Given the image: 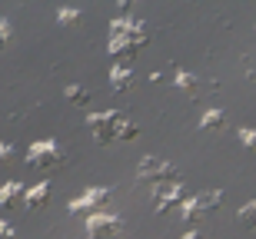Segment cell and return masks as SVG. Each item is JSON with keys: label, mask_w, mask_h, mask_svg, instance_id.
<instances>
[{"label": "cell", "mask_w": 256, "mask_h": 239, "mask_svg": "<svg viewBox=\"0 0 256 239\" xmlns=\"http://www.w3.org/2000/svg\"><path fill=\"white\" fill-rule=\"evenodd\" d=\"M27 163L34 166V170H40V173H54V170H64L66 153H64V146H60V143L40 140V143H34L27 150Z\"/></svg>", "instance_id": "6da1fadb"}, {"label": "cell", "mask_w": 256, "mask_h": 239, "mask_svg": "<svg viewBox=\"0 0 256 239\" xmlns=\"http://www.w3.org/2000/svg\"><path fill=\"white\" fill-rule=\"evenodd\" d=\"M156 213H170L173 206H183V190L180 183H173V186H160L156 190V200H153Z\"/></svg>", "instance_id": "ba28073f"}, {"label": "cell", "mask_w": 256, "mask_h": 239, "mask_svg": "<svg viewBox=\"0 0 256 239\" xmlns=\"http://www.w3.org/2000/svg\"><path fill=\"white\" fill-rule=\"evenodd\" d=\"M24 200H27L24 183L10 180V183H4V186H0V206H4V210H14V206H20Z\"/></svg>", "instance_id": "9c48e42d"}, {"label": "cell", "mask_w": 256, "mask_h": 239, "mask_svg": "<svg viewBox=\"0 0 256 239\" xmlns=\"http://www.w3.org/2000/svg\"><path fill=\"white\" fill-rule=\"evenodd\" d=\"M240 143L243 146H250V150H256V130H250V126H243V130H240Z\"/></svg>", "instance_id": "e0dca14e"}, {"label": "cell", "mask_w": 256, "mask_h": 239, "mask_svg": "<svg viewBox=\"0 0 256 239\" xmlns=\"http://www.w3.org/2000/svg\"><path fill=\"white\" fill-rule=\"evenodd\" d=\"M136 133H140V126L130 123V120H124V126H120V140H136Z\"/></svg>", "instance_id": "ac0fdd59"}, {"label": "cell", "mask_w": 256, "mask_h": 239, "mask_svg": "<svg viewBox=\"0 0 256 239\" xmlns=\"http://www.w3.org/2000/svg\"><path fill=\"white\" fill-rule=\"evenodd\" d=\"M57 20L64 23V27H74V23H80V10H60Z\"/></svg>", "instance_id": "2e32d148"}, {"label": "cell", "mask_w": 256, "mask_h": 239, "mask_svg": "<svg viewBox=\"0 0 256 239\" xmlns=\"http://www.w3.org/2000/svg\"><path fill=\"white\" fill-rule=\"evenodd\" d=\"M183 239H203V236H200V233H186V236H183Z\"/></svg>", "instance_id": "7402d4cb"}, {"label": "cell", "mask_w": 256, "mask_h": 239, "mask_svg": "<svg viewBox=\"0 0 256 239\" xmlns=\"http://www.w3.org/2000/svg\"><path fill=\"white\" fill-rule=\"evenodd\" d=\"M146 43V30H143V23H130V30H124L120 37L110 40V53L114 57H136V50Z\"/></svg>", "instance_id": "5b68a950"}, {"label": "cell", "mask_w": 256, "mask_h": 239, "mask_svg": "<svg viewBox=\"0 0 256 239\" xmlns=\"http://www.w3.org/2000/svg\"><path fill=\"white\" fill-rule=\"evenodd\" d=\"M0 239H17L14 226H7V223H0Z\"/></svg>", "instance_id": "ffe728a7"}, {"label": "cell", "mask_w": 256, "mask_h": 239, "mask_svg": "<svg viewBox=\"0 0 256 239\" xmlns=\"http://www.w3.org/2000/svg\"><path fill=\"white\" fill-rule=\"evenodd\" d=\"M14 156V146L10 143H0V160H10Z\"/></svg>", "instance_id": "44dd1931"}, {"label": "cell", "mask_w": 256, "mask_h": 239, "mask_svg": "<svg viewBox=\"0 0 256 239\" xmlns=\"http://www.w3.org/2000/svg\"><path fill=\"white\" fill-rule=\"evenodd\" d=\"M196 83H200V80L193 77V73H180V77H176V86H180L186 96H200V86Z\"/></svg>", "instance_id": "5bb4252c"}, {"label": "cell", "mask_w": 256, "mask_h": 239, "mask_svg": "<svg viewBox=\"0 0 256 239\" xmlns=\"http://www.w3.org/2000/svg\"><path fill=\"white\" fill-rule=\"evenodd\" d=\"M120 230H124V220L116 216V213H90L86 216V236L90 239H114L120 236Z\"/></svg>", "instance_id": "277c9868"}, {"label": "cell", "mask_w": 256, "mask_h": 239, "mask_svg": "<svg viewBox=\"0 0 256 239\" xmlns=\"http://www.w3.org/2000/svg\"><path fill=\"white\" fill-rule=\"evenodd\" d=\"M106 200H110V190H104V186H94V190H86L80 200L70 203V213H100Z\"/></svg>", "instance_id": "52a82bcc"}, {"label": "cell", "mask_w": 256, "mask_h": 239, "mask_svg": "<svg viewBox=\"0 0 256 239\" xmlns=\"http://www.w3.org/2000/svg\"><path fill=\"white\" fill-rule=\"evenodd\" d=\"M140 180L143 183H153V186L160 190V186H173V183H180V170H176L173 163H166V160H153V156H146V160L140 163Z\"/></svg>", "instance_id": "3957f363"}, {"label": "cell", "mask_w": 256, "mask_h": 239, "mask_svg": "<svg viewBox=\"0 0 256 239\" xmlns=\"http://www.w3.org/2000/svg\"><path fill=\"white\" fill-rule=\"evenodd\" d=\"M7 40H10V20L0 17V50L7 47Z\"/></svg>", "instance_id": "d6986e66"}, {"label": "cell", "mask_w": 256, "mask_h": 239, "mask_svg": "<svg viewBox=\"0 0 256 239\" xmlns=\"http://www.w3.org/2000/svg\"><path fill=\"white\" fill-rule=\"evenodd\" d=\"M200 126L210 130V133H220V130H226V113L223 110H206L203 120H200Z\"/></svg>", "instance_id": "8fae6325"}, {"label": "cell", "mask_w": 256, "mask_h": 239, "mask_svg": "<svg viewBox=\"0 0 256 239\" xmlns=\"http://www.w3.org/2000/svg\"><path fill=\"white\" fill-rule=\"evenodd\" d=\"M47 200H50V186H47V183H37L34 190H27V200H24V206H27V210H40Z\"/></svg>", "instance_id": "30bf717a"}, {"label": "cell", "mask_w": 256, "mask_h": 239, "mask_svg": "<svg viewBox=\"0 0 256 239\" xmlns=\"http://www.w3.org/2000/svg\"><path fill=\"white\" fill-rule=\"evenodd\" d=\"M240 223H243V226H256V200L240 206Z\"/></svg>", "instance_id": "9a60e30c"}, {"label": "cell", "mask_w": 256, "mask_h": 239, "mask_svg": "<svg viewBox=\"0 0 256 239\" xmlns=\"http://www.w3.org/2000/svg\"><path fill=\"white\" fill-rule=\"evenodd\" d=\"M66 100L76 103V106H86V103H90V90H84L80 83H70V86H66Z\"/></svg>", "instance_id": "4fadbf2b"}, {"label": "cell", "mask_w": 256, "mask_h": 239, "mask_svg": "<svg viewBox=\"0 0 256 239\" xmlns=\"http://www.w3.org/2000/svg\"><path fill=\"white\" fill-rule=\"evenodd\" d=\"M110 83H114L116 93H124V90H130V86H133V73L126 67H114V70H110Z\"/></svg>", "instance_id": "7c38bea8"}, {"label": "cell", "mask_w": 256, "mask_h": 239, "mask_svg": "<svg viewBox=\"0 0 256 239\" xmlns=\"http://www.w3.org/2000/svg\"><path fill=\"white\" fill-rule=\"evenodd\" d=\"M86 126H90V133H94L96 143H114V140H120L124 113H116V110H106V113H90V116H86Z\"/></svg>", "instance_id": "7a4b0ae2"}, {"label": "cell", "mask_w": 256, "mask_h": 239, "mask_svg": "<svg viewBox=\"0 0 256 239\" xmlns=\"http://www.w3.org/2000/svg\"><path fill=\"white\" fill-rule=\"evenodd\" d=\"M220 203H223V193L220 190H210V193H200V196H193V200H183V220H190V223H196V220H203L210 210H216Z\"/></svg>", "instance_id": "8992f818"}]
</instances>
